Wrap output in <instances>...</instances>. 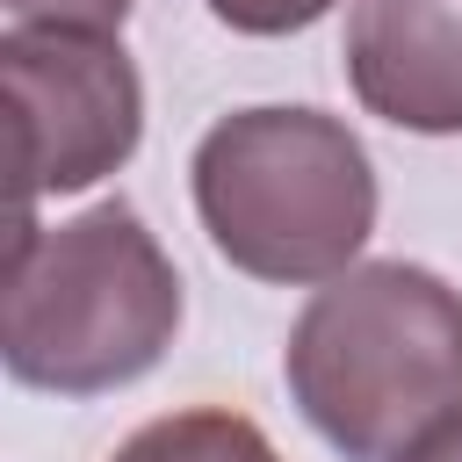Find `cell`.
Listing matches in <instances>:
<instances>
[{
	"label": "cell",
	"mask_w": 462,
	"mask_h": 462,
	"mask_svg": "<svg viewBox=\"0 0 462 462\" xmlns=\"http://www.w3.org/2000/svg\"><path fill=\"white\" fill-rule=\"evenodd\" d=\"M282 375L325 448L397 462L462 419V289L419 260H361L310 289Z\"/></svg>",
	"instance_id": "1"
},
{
	"label": "cell",
	"mask_w": 462,
	"mask_h": 462,
	"mask_svg": "<svg viewBox=\"0 0 462 462\" xmlns=\"http://www.w3.org/2000/svg\"><path fill=\"white\" fill-rule=\"evenodd\" d=\"M180 332V267L152 224L108 195L65 224H14L7 238V375L51 397H101L166 361Z\"/></svg>",
	"instance_id": "2"
},
{
	"label": "cell",
	"mask_w": 462,
	"mask_h": 462,
	"mask_svg": "<svg viewBox=\"0 0 462 462\" xmlns=\"http://www.w3.org/2000/svg\"><path fill=\"white\" fill-rule=\"evenodd\" d=\"M188 188L209 245L274 289H325L361 267L383 202L368 144L303 101L217 116L188 159Z\"/></svg>",
	"instance_id": "3"
},
{
	"label": "cell",
	"mask_w": 462,
	"mask_h": 462,
	"mask_svg": "<svg viewBox=\"0 0 462 462\" xmlns=\"http://www.w3.org/2000/svg\"><path fill=\"white\" fill-rule=\"evenodd\" d=\"M0 87L14 116V224H36L43 195L108 180L144 137V79L108 29L7 22Z\"/></svg>",
	"instance_id": "4"
},
{
	"label": "cell",
	"mask_w": 462,
	"mask_h": 462,
	"mask_svg": "<svg viewBox=\"0 0 462 462\" xmlns=\"http://www.w3.org/2000/svg\"><path fill=\"white\" fill-rule=\"evenodd\" d=\"M346 87L411 137H462V0H354Z\"/></svg>",
	"instance_id": "5"
},
{
	"label": "cell",
	"mask_w": 462,
	"mask_h": 462,
	"mask_svg": "<svg viewBox=\"0 0 462 462\" xmlns=\"http://www.w3.org/2000/svg\"><path fill=\"white\" fill-rule=\"evenodd\" d=\"M108 462H282L274 440L231 404H180L144 419Z\"/></svg>",
	"instance_id": "6"
},
{
	"label": "cell",
	"mask_w": 462,
	"mask_h": 462,
	"mask_svg": "<svg viewBox=\"0 0 462 462\" xmlns=\"http://www.w3.org/2000/svg\"><path fill=\"white\" fill-rule=\"evenodd\" d=\"M231 36H296L310 22H325L339 0H202Z\"/></svg>",
	"instance_id": "7"
},
{
	"label": "cell",
	"mask_w": 462,
	"mask_h": 462,
	"mask_svg": "<svg viewBox=\"0 0 462 462\" xmlns=\"http://www.w3.org/2000/svg\"><path fill=\"white\" fill-rule=\"evenodd\" d=\"M7 22H65V29H108V36H123L130 0H7Z\"/></svg>",
	"instance_id": "8"
},
{
	"label": "cell",
	"mask_w": 462,
	"mask_h": 462,
	"mask_svg": "<svg viewBox=\"0 0 462 462\" xmlns=\"http://www.w3.org/2000/svg\"><path fill=\"white\" fill-rule=\"evenodd\" d=\"M397 462H462V419H448L440 433H426L411 455H397Z\"/></svg>",
	"instance_id": "9"
}]
</instances>
